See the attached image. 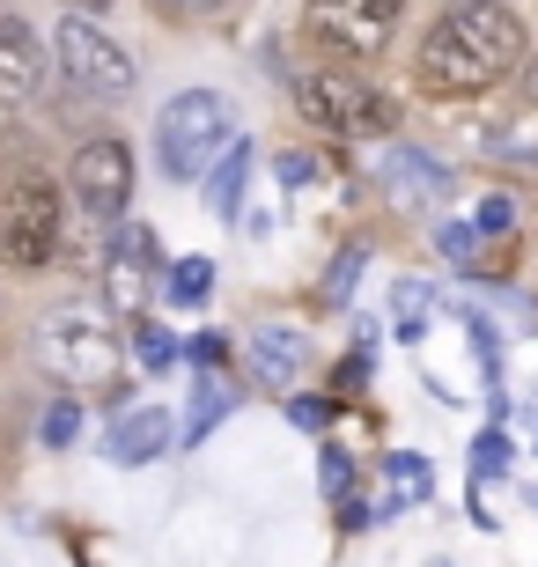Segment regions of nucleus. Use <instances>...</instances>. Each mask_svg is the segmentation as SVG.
<instances>
[{"mask_svg": "<svg viewBox=\"0 0 538 567\" xmlns=\"http://www.w3.org/2000/svg\"><path fill=\"white\" fill-rule=\"evenodd\" d=\"M133 347H141V369H155V377L185 354V347H177V332H163V324H141V339H133Z\"/></svg>", "mask_w": 538, "mask_h": 567, "instance_id": "412c9836", "label": "nucleus"}, {"mask_svg": "<svg viewBox=\"0 0 538 567\" xmlns=\"http://www.w3.org/2000/svg\"><path fill=\"white\" fill-rule=\"evenodd\" d=\"M163 288H170V302H177V310H200V302H207V288H214V266H207V258H177Z\"/></svg>", "mask_w": 538, "mask_h": 567, "instance_id": "a211bd4d", "label": "nucleus"}, {"mask_svg": "<svg viewBox=\"0 0 538 567\" xmlns=\"http://www.w3.org/2000/svg\"><path fill=\"white\" fill-rule=\"evenodd\" d=\"M52 52H60V74L82 89V96H104V104L133 96V52L111 44V30H97L89 16L52 22Z\"/></svg>", "mask_w": 538, "mask_h": 567, "instance_id": "20e7f679", "label": "nucleus"}, {"mask_svg": "<svg viewBox=\"0 0 538 567\" xmlns=\"http://www.w3.org/2000/svg\"><path fill=\"white\" fill-rule=\"evenodd\" d=\"M311 177H317V163H311V155H281V192L311 185Z\"/></svg>", "mask_w": 538, "mask_h": 567, "instance_id": "c756f323", "label": "nucleus"}, {"mask_svg": "<svg viewBox=\"0 0 538 567\" xmlns=\"http://www.w3.org/2000/svg\"><path fill=\"white\" fill-rule=\"evenodd\" d=\"M38 442H44V450H74V442H82V405L52 399V405H44V421H38Z\"/></svg>", "mask_w": 538, "mask_h": 567, "instance_id": "6ab92c4d", "label": "nucleus"}, {"mask_svg": "<svg viewBox=\"0 0 538 567\" xmlns=\"http://www.w3.org/2000/svg\"><path fill=\"white\" fill-rule=\"evenodd\" d=\"M52 89V52L38 44V30L16 16H0V111H30Z\"/></svg>", "mask_w": 538, "mask_h": 567, "instance_id": "1a4fd4ad", "label": "nucleus"}, {"mask_svg": "<svg viewBox=\"0 0 538 567\" xmlns=\"http://www.w3.org/2000/svg\"><path fill=\"white\" fill-rule=\"evenodd\" d=\"M428 302H435L428 280H398V288H392V317H398V339H406V347H414V339L428 332V317H420Z\"/></svg>", "mask_w": 538, "mask_h": 567, "instance_id": "f3484780", "label": "nucleus"}, {"mask_svg": "<svg viewBox=\"0 0 538 567\" xmlns=\"http://www.w3.org/2000/svg\"><path fill=\"white\" fill-rule=\"evenodd\" d=\"M236 399H244V391L229 377H200V399H192V413H185V442H207L214 427L236 413Z\"/></svg>", "mask_w": 538, "mask_h": 567, "instance_id": "2eb2a0df", "label": "nucleus"}, {"mask_svg": "<svg viewBox=\"0 0 538 567\" xmlns=\"http://www.w3.org/2000/svg\"><path fill=\"white\" fill-rule=\"evenodd\" d=\"M450 8H465V0H450Z\"/></svg>", "mask_w": 538, "mask_h": 567, "instance_id": "72a5a7b5", "label": "nucleus"}, {"mask_svg": "<svg viewBox=\"0 0 538 567\" xmlns=\"http://www.w3.org/2000/svg\"><path fill=\"white\" fill-rule=\"evenodd\" d=\"M295 111H303L317 133H339V141H384V133L398 126L392 96L376 82H362V74H339V66L303 74V82H295Z\"/></svg>", "mask_w": 538, "mask_h": 567, "instance_id": "7ed1b4c3", "label": "nucleus"}, {"mask_svg": "<svg viewBox=\"0 0 538 567\" xmlns=\"http://www.w3.org/2000/svg\"><path fill=\"white\" fill-rule=\"evenodd\" d=\"M473 229L479 236H509V229H517V199H509V192H487V207H479Z\"/></svg>", "mask_w": 538, "mask_h": 567, "instance_id": "5701e85b", "label": "nucleus"}, {"mask_svg": "<svg viewBox=\"0 0 538 567\" xmlns=\"http://www.w3.org/2000/svg\"><path fill=\"white\" fill-rule=\"evenodd\" d=\"M362 258H369L362 244H354V251H339V266L325 274V295H354V280H362Z\"/></svg>", "mask_w": 538, "mask_h": 567, "instance_id": "b1692460", "label": "nucleus"}, {"mask_svg": "<svg viewBox=\"0 0 538 567\" xmlns=\"http://www.w3.org/2000/svg\"><path fill=\"white\" fill-rule=\"evenodd\" d=\"M531 89H538V60H531Z\"/></svg>", "mask_w": 538, "mask_h": 567, "instance_id": "473e14b6", "label": "nucleus"}, {"mask_svg": "<svg viewBox=\"0 0 538 567\" xmlns=\"http://www.w3.org/2000/svg\"><path fill=\"white\" fill-rule=\"evenodd\" d=\"M148 266H155V236L125 229L119 244H111V266H104V288H111V310H119V317L148 310Z\"/></svg>", "mask_w": 538, "mask_h": 567, "instance_id": "9b49d317", "label": "nucleus"}, {"mask_svg": "<svg viewBox=\"0 0 538 567\" xmlns=\"http://www.w3.org/2000/svg\"><path fill=\"white\" fill-rule=\"evenodd\" d=\"M38 354L52 361V377L67 383H119V332L104 317H52L38 332Z\"/></svg>", "mask_w": 538, "mask_h": 567, "instance_id": "423d86ee", "label": "nucleus"}, {"mask_svg": "<svg viewBox=\"0 0 538 567\" xmlns=\"http://www.w3.org/2000/svg\"><path fill=\"white\" fill-rule=\"evenodd\" d=\"M376 185H384V199H398V207H435V199H450V169L398 141V147L376 155Z\"/></svg>", "mask_w": 538, "mask_h": 567, "instance_id": "9d476101", "label": "nucleus"}, {"mask_svg": "<svg viewBox=\"0 0 538 567\" xmlns=\"http://www.w3.org/2000/svg\"><path fill=\"white\" fill-rule=\"evenodd\" d=\"M303 361H311V339L295 332V324H258V332H251V377L273 383L281 399H288V383L303 377Z\"/></svg>", "mask_w": 538, "mask_h": 567, "instance_id": "f8f14e48", "label": "nucleus"}, {"mask_svg": "<svg viewBox=\"0 0 538 567\" xmlns=\"http://www.w3.org/2000/svg\"><path fill=\"white\" fill-rule=\"evenodd\" d=\"M288 421H295V427H325L332 405H325V399H288Z\"/></svg>", "mask_w": 538, "mask_h": 567, "instance_id": "cd10ccee", "label": "nucleus"}, {"mask_svg": "<svg viewBox=\"0 0 538 567\" xmlns=\"http://www.w3.org/2000/svg\"><path fill=\"white\" fill-rule=\"evenodd\" d=\"M185 354L200 361V369H222V361H229V339H222V332H200V339L185 347Z\"/></svg>", "mask_w": 538, "mask_h": 567, "instance_id": "a878e982", "label": "nucleus"}, {"mask_svg": "<svg viewBox=\"0 0 538 567\" xmlns=\"http://www.w3.org/2000/svg\"><path fill=\"white\" fill-rule=\"evenodd\" d=\"M60 229H67V214H60V192L44 185V177H22V185L0 199V258L22 266V274L60 251Z\"/></svg>", "mask_w": 538, "mask_h": 567, "instance_id": "39448f33", "label": "nucleus"}, {"mask_svg": "<svg viewBox=\"0 0 538 567\" xmlns=\"http://www.w3.org/2000/svg\"><path fill=\"white\" fill-rule=\"evenodd\" d=\"M495 155H501V163H538V118L501 126V133H495Z\"/></svg>", "mask_w": 538, "mask_h": 567, "instance_id": "aec40b11", "label": "nucleus"}, {"mask_svg": "<svg viewBox=\"0 0 538 567\" xmlns=\"http://www.w3.org/2000/svg\"><path fill=\"white\" fill-rule=\"evenodd\" d=\"M398 16H406V0H311V30L347 60H376L392 44Z\"/></svg>", "mask_w": 538, "mask_h": 567, "instance_id": "0eeeda50", "label": "nucleus"}, {"mask_svg": "<svg viewBox=\"0 0 538 567\" xmlns=\"http://www.w3.org/2000/svg\"><path fill=\"white\" fill-rule=\"evenodd\" d=\"M524 60V16L501 0H465L435 22L414 52V82L428 96H487Z\"/></svg>", "mask_w": 538, "mask_h": 567, "instance_id": "f257e3e1", "label": "nucleus"}, {"mask_svg": "<svg viewBox=\"0 0 538 567\" xmlns=\"http://www.w3.org/2000/svg\"><path fill=\"white\" fill-rule=\"evenodd\" d=\"M74 8H82V16H104V8H111V0H74Z\"/></svg>", "mask_w": 538, "mask_h": 567, "instance_id": "2f4dec72", "label": "nucleus"}, {"mask_svg": "<svg viewBox=\"0 0 538 567\" xmlns=\"http://www.w3.org/2000/svg\"><path fill=\"white\" fill-rule=\"evenodd\" d=\"M317 480H325L332 502H347V486H354V464L339 457V450H325V464H317Z\"/></svg>", "mask_w": 538, "mask_h": 567, "instance_id": "393cba45", "label": "nucleus"}, {"mask_svg": "<svg viewBox=\"0 0 538 567\" xmlns=\"http://www.w3.org/2000/svg\"><path fill=\"white\" fill-rule=\"evenodd\" d=\"M435 244H443V258H450V266H479V229H473V221H443V229H435Z\"/></svg>", "mask_w": 538, "mask_h": 567, "instance_id": "4be33fe9", "label": "nucleus"}, {"mask_svg": "<svg viewBox=\"0 0 538 567\" xmlns=\"http://www.w3.org/2000/svg\"><path fill=\"white\" fill-rule=\"evenodd\" d=\"M67 185H74V199H82L89 214L119 221L125 199H133V147L111 141V133L82 141V147H74V169H67Z\"/></svg>", "mask_w": 538, "mask_h": 567, "instance_id": "6e6552de", "label": "nucleus"}, {"mask_svg": "<svg viewBox=\"0 0 538 567\" xmlns=\"http://www.w3.org/2000/svg\"><path fill=\"white\" fill-rule=\"evenodd\" d=\"M501 464H509V442H501V427H487L479 435V472H501Z\"/></svg>", "mask_w": 538, "mask_h": 567, "instance_id": "c85d7f7f", "label": "nucleus"}, {"mask_svg": "<svg viewBox=\"0 0 538 567\" xmlns=\"http://www.w3.org/2000/svg\"><path fill=\"white\" fill-rule=\"evenodd\" d=\"M362 383H369V361H362V354H354V361H339V369H332V391H339V399H354Z\"/></svg>", "mask_w": 538, "mask_h": 567, "instance_id": "bb28decb", "label": "nucleus"}, {"mask_svg": "<svg viewBox=\"0 0 538 567\" xmlns=\"http://www.w3.org/2000/svg\"><path fill=\"white\" fill-rule=\"evenodd\" d=\"M170 16H214V8H229V0H163Z\"/></svg>", "mask_w": 538, "mask_h": 567, "instance_id": "7c9ffc66", "label": "nucleus"}, {"mask_svg": "<svg viewBox=\"0 0 538 567\" xmlns=\"http://www.w3.org/2000/svg\"><path fill=\"white\" fill-rule=\"evenodd\" d=\"M244 169H251V141H229V155L207 177V214L214 221H236V214H244Z\"/></svg>", "mask_w": 538, "mask_h": 567, "instance_id": "4468645a", "label": "nucleus"}, {"mask_svg": "<svg viewBox=\"0 0 538 567\" xmlns=\"http://www.w3.org/2000/svg\"><path fill=\"white\" fill-rule=\"evenodd\" d=\"M229 141H236V126H229V104L214 96V89H185V96H170L163 111H155V163H163V177H207L214 163L229 155Z\"/></svg>", "mask_w": 538, "mask_h": 567, "instance_id": "f03ea898", "label": "nucleus"}, {"mask_svg": "<svg viewBox=\"0 0 538 567\" xmlns=\"http://www.w3.org/2000/svg\"><path fill=\"white\" fill-rule=\"evenodd\" d=\"M384 486H392V502H428L435 472H428V457H414V450H392V457H384Z\"/></svg>", "mask_w": 538, "mask_h": 567, "instance_id": "dca6fc26", "label": "nucleus"}, {"mask_svg": "<svg viewBox=\"0 0 538 567\" xmlns=\"http://www.w3.org/2000/svg\"><path fill=\"white\" fill-rule=\"evenodd\" d=\"M170 435H177V427H170L163 405H141V413H125V421L104 435V457L111 464H148V457H163V450H170Z\"/></svg>", "mask_w": 538, "mask_h": 567, "instance_id": "ddd939ff", "label": "nucleus"}]
</instances>
